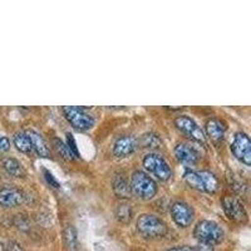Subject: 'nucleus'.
Wrapping results in <instances>:
<instances>
[{
  "label": "nucleus",
  "instance_id": "nucleus-3",
  "mask_svg": "<svg viewBox=\"0 0 251 251\" xmlns=\"http://www.w3.org/2000/svg\"><path fill=\"white\" fill-rule=\"evenodd\" d=\"M194 236L199 240V243L206 244H219L224 239V230L219 224L210 220H201L195 226Z\"/></svg>",
  "mask_w": 251,
  "mask_h": 251
},
{
  "label": "nucleus",
  "instance_id": "nucleus-12",
  "mask_svg": "<svg viewBox=\"0 0 251 251\" xmlns=\"http://www.w3.org/2000/svg\"><path fill=\"white\" fill-rule=\"evenodd\" d=\"M23 194L13 187H4L0 190V205L4 207H15L23 202Z\"/></svg>",
  "mask_w": 251,
  "mask_h": 251
},
{
  "label": "nucleus",
  "instance_id": "nucleus-9",
  "mask_svg": "<svg viewBox=\"0 0 251 251\" xmlns=\"http://www.w3.org/2000/svg\"><path fill=\"white\" fill-rule=\"evenodd\" d=\"M175 125L181 132L188 136V137L194 140L195 142L205 143V133L201 129V127L188 116H180L175 120Z\"/></svg>",
  "mask_w": 251,
  "mask_h": 251
},
{
  "label": "nucleus",
  "instance_id": "nucleus-22",
  "mask_svg": "<svg viewBox=\"0 0 251 251\" xmlns=\"http://www.w3.org/2000/svg\"><path fill=\"white\" fill-rule=\"evenodd\" d=\"M132 214H133V211H132L131 205H128V203H121V205H118L117 210H116V216H117L118 221L123 224H127L131 221Z\"/></svg>",
  "mask_w": 251,
  "mask_h": 251
},
{
  "label": "nucleus",
  "instance_id": "nucleus-29",
  "mask_svg": "<svg viewBox=\"0 0 251 251\" xmlns=\"http://www.w3.org/2000/svg\"><path fill=\"white\" fill-rule=\"evenodd\" d=\"M167 251H196L195 249L191 248H186V246H181V248H174V249H170Z\"/></svg>",
  "mask_w": 251,
  "mask_h": 251
},
{
  "label": "nucleus",
  "instance_id": "nucleus-24",
  "mask_svg": "<svg viewBox=\"0 0 251 251\" xmlns=\"http://www.w3.org/2000/svg\"><path fill=\"white\" fill-rule=\"evenodd\" d=\"M66 239L68 241V245L73 246L77 240V234H75V230L73 227H68L66 230Z\"/></svg>",
  "mask_w": 251,
  "mask_h": 251
},
{
  "label": "nucleus",
  "instance_id": "nucleus-4",
  "mask_svg": "<svg viewBox=\"0 0 251 251\" xmlns=\"http://www.w3.org/2000/svg\"><path fill=\"white\" fill-rule=\"evenodd\" d=\"M145 169L161 181H169L172 177V170L167 161L158 153H149L143 158Z\"/></svg>",
  "mask_w": 251,
  "mask_h": 251
},
{
  "label": "nucleus",
  "instance_id": "nucleus-17",
  "mask_svg": "<svg viewBox=\"0 0 251 251\" xmlns=\"http://www.w3.org/2000/svg\"><path fill=\"white\" fill-rule=\"evenodd\" d=\"M3 167L13 177H23L25 175L23 165L15 158H5V160H3Z\"/></svg>",
  "mask_w": 251,
  "mask_h": 251
},
{
  "label": "nucleus",
  "instance_id": "nucleus-16",
  "mask_svg": "<svg viewBox=\"0 0 251 251\" xmlns=\"http://www.w3.org/2000/svg\"><path fill=\"white\" fill-rule=\"evenodd\" d=\"M13 141H14V146L17 147L18 151L23 152V153H30L33 151L30 138L26 134V132H17L14 134Z\"/></svg>",
  "mask_w": 251,
  "mask_h": 251
},
{
  "label": "nucleus",
  "instance_id": "nucleus-21",
  "mask_svg": "<svg viewBox=\"0 0 251 251\" xmlns=\"http://www.w3.org/2000/svg\"><path fill=\"white\" fill-rule=\"evenodd\" d=\"M140 143L143 149H157L160 147L161 140L160 137L154 133H145L141 136L140 140L137 141V145Z\"/></svg>",
  "mask_w": 251,
  "mask_h": 251
},
{
  "label": "nucleus",
  "instance_id": "nucleus-7",
  "mask_svg": "<svg viewBox=\"0 0 251 251\" xmlns=\"http://www.w3.org/2000/svg\"><path fill=\"white\" fill-rule=\"evenodd\" d=\"M221 205H223L224 212L228 220L237 224H244L248 221V212L243 203L240 202V200H237L236 197L225 196L221 200Z\"/></svg>",
  "mask_w": 251,
  "mask_h": 251
},
{
  "label": "nucleus",
  "instance_id": "nucleus-27",
  "mask_svg": "<svg viewBox=\"0 0 251 251\" xmlns=\"http://www.w3.org/2000/svg\"><path fill=\"white\" fill-rule=\"evenodd\" d=\"M196 251H214V245L206 243H199V246L195 249Z\"/></svg>",
  "mask_w": 251,
  "mask_h": 251
},
{
  "label": "nucleus",
  "instance_id": "nucleus-5",
  "mask_svg": "<svg viewBox=\"0 0 251 251\" xmlns=\"http://www.w3.org/2000/svg\"><path fill=\"white\" fill-rule=\"evenodd\" d=\"M62 111L67 120H68V122L79 131H87V129H91L94 126L93 117L89 116L82 107L67 106L63 107Z\"/></svg>",
  "mask_w": 251,
  "mask_h": 251
},
{
  "label": "nucleus",
  "instance_id": "nucleus-19",
  "mask_svg": "<svg viewBox=\"0 0 251 251\" xmlns=\"http://www.w3.org/2000/svg\"><path fill=\"white\" fill-rule=\"evenodd\" d=\"M183 180L186 181V183H187L190 187L195 188L197 191L203 192L202 182H201V177L199 171H195V170H186L185 174H183Z\"/></svg>",
  "mask_w": 251,
  "mask_h": 251
},
{
  "label": "nucleus",
  "instance_id": "nucleus-28",
  "mask_svg": "<svg viewBox=\"0 0 251 251\" xmlns=\"http://www.w3.org/2000/svg\"><path fill=\"white\" fill-rule=\"evenodd\" d=\"M6 250L8 251H24L23 248L19 245L18 243H14V241H12V243H9L8 246H6Z\"/></svg>",
  "mask_w": 251,
  "mask_h": 251
},
{
  "label": "nucleus",
  "instance_id": "nucleus-20",
  "mask_svg": "<svg viewBox=\"0 0 251 251\" xmlns=\"http://www.w3.org/2000/svg\"><path fill=\"white\" fill-rule=\"evenodd\" d=\"M51 143H53V147H54L55 151L58 152V154H60L64 160L72 161L75 160V158H77V157L75 156V153L71 151L68 145H67L66 142H63L60 138H54V140L51 141Z\"/></svg>",
  "mask_w": 251,
  "mask_h": 251
},
{
  "label": "nucleus",
  "instance_id": "nucleus-18",
  "mask_svg": "<svg viewBox=\"0 0 251 251\" xmlns=\"http://www.w3.org/2000/svg\"><path fill=\"white\" fill-rule=\"evenodd\" d=\"M114 194L117 195V197H128L131 195V188H129V183L126 181L123 176H117L113 178V183H112Z\"/></svg>",
  "mask_w": 251,
  "mask_h": 251
},
{
  "label": "nucleus",
  "instance_id": "nucleus-8",
  "mask_svg": "<svg viewBox=\"0 0 251 251\" xmlns=\"http://www.w3.org/2000/svg\"><path fill=\"white\" fill-rule=\"evenodd\" d=\"M171 216L176 225L180 227H188L195 219V211L185 201H176L171 205Z\"/></svg>",
  "mask_w": 251,
  "mask_h": 251
},
{
  "label": "nucleus",
  "instance_id": "nucleus-2",
  "mask_svg": "<svg viewBox=\"0 0 251 251\" xmlns=\"http://www.w3.org/2000/svg\"><path fill=\"white\" fill-rule=\"evenodd\" d=\"M137 230L145 237L149 239H160L166 236L169 228L160 217L151 214H143L137 219Z\"/></svg>",
  "mask_w": 251,
  "mask_h": 251
},
{
  "label": "nucleus",
  "instance_id": "nucleus-25",
  "mask_svg": "<svg viewBox=\"0 0 251 251\" xmlns=\"http://www.w3.org/2000/svg\"><path fill=\"white\" fill-rule=\"evenodd\" d=\"M43 172H44V177H46L47 182H48L49 185L51 186V187H54V188H59L60 187L59 182L55 180V177L53 176V175H51L50 172L48 171V170H43Z\"/></svg>",
  "mask_w": 251,
  "mask_h": 251
},
{
  "label": "nucleus",
  "instance_id": "nucleus-23",
  "mask_svg": "<svg viewBox=\"0 0 251 251\" xmlns=\"http://www.w3.org/2000/svg\"><path fill=\"white\" fill-rule=\"evenodd\" d=\"M67 145H68V147L71 149V151L75 153V157H79L77 145H75V137H73V134L67 133Z\"/></svg>",
  "mask_w": 251,
  "mask_h": 251
},
{
  "label": "nucleus",
  "instance_id": "nucleus-6",
  "mask_svg": "<svg viewBox=\"0 0 251 251\" xmlns=\"http://www.w3.org/2000/svg\"><path fill=\"white\" fill-rule=\"evenodd\" d=\"M231 151L245 166L251 165V141L245 132H237L231 143Z\"/></svg>",
  "mask_w": 251,
  "mask_h": 251
},
{
  "label": "nucleus",
  "instance_id": "nucleus-30",
  "mask_svg": "<svg viewBox=\"0 0 251 251\" xmlns=\"http://www.w3.org/2000/svg\"><path fill=\"white\" fill-rule=\"evenodd\" d=\"M0 251H3V245L0 244Z\"/></svg>",
  "mask_w": 251,
  "mask_h": 251
},
{
  "label": "nucleus",
  "instance_id": "nucleus-10",
  "mask_svg": "<svg viewBox=\"0 0 251 251\" xmlns=\"http://www.w3.org/2000/svg\"><path fill=\"white\" fill-rule=\"evenodd\" d=\"M137 140L132 136H123L118 138L113 145V154L118 158H125L133 153L137 149Z\"/></svg>",
  "mask_w": 251,
  "mask_h": 251
},
{
  "label": "nucleus",
  "instance_id": "nucleus-15",
  "mask_svg": "<svg viewBox=\"0 0 251 251\" xmlns=\"http://www.w3.org/2000/svg\"><path fill=\"white\" fill-rule=\"evenodd\" d=\"M201 177V182H202V187H203V192H207V194H215V192L219 190L220 182L217 180V177L215 176L212 172L210 171H199Z\"/></svg>",
  "mask_w": 251,
  "mask_h": 251
},
{
  "label": "nucleus",
  "instance_id": "nucleus-13",
  "mask_svg": "<svg viewBox=\"0 0 251 251\" xmlns=\"http://www.w3.org/2000/svg\"><path fill=\"white\" fill-rule=\"evenodd\" d=\"M205 129L208 137L211 138L212 141H215V142H219L225 136L227 127H226V125L223 121L217 120V118H211V120H208L206 122Z\"/></svg>",
  "mask_w": 251,
  "mask_h": 251
},
{
  "label": "nucleus",
  "instance_id": "nucleus-1",
  "mask_svg": "<svg viewBox=\"0 0 251 251\" xmlns=\"http://www.w3.org/2000/svg\"><path fill=\"white\" fill-rule=\"evenodd\" d=\"M131 192L142 200H150L157 194V183L153 178L146 175L142 171H134L131 176V183H129Z\"/></svg>",
  "mask_w": 251,
  "mask_h": 251
},
{
  "label": "nucleus",
  "instance_id": "nucleus-11",
  "mask_svg": "<svg viewBox=\"0 0 251 251\" xmlns=\"http://www.w3.org/2000/svg\"><path fill=\"white\" fill-rule=\"evenodd\" d=\"M175 156L181 163H185V165H194L200 158L199 152L192 146L186 145V143H178L175 147Z\"/></svg>",
  "mask_w": 251,
  "mask_h": 251
},
{
  "label": "nucleus",
  "instance_id": "nucleus-26",
  "mask_svg": "<svg viewBox=\"0 0 251 251\" xmlns=\"http://www.w3.org/2000/svg\"><path fill=\"white\" fill-rule=\"evenodd\" d=\"M10 150V141L3 133H0V152H6Z\"/></svg>",
  "mask_w": 251,
  "mask_h": 251
},
{
  "label": "nucleus",
  "instance_id": "nucleus-14",
  "mask_svg": "<svg viewBox=\"0 0 251 251\" xmlns=\"http://www.w3.org/2000/svg\"><path fill=\"white\" fill-rule=\"evenodd\" d=\"M26 134L30 138L31 147H33V151H35V153L39 157H43L47 158L49 157V149L47 146L46 140L43 138V136L40 133H38L34 129H30V131H26Z\"/></svg>",
  "mask_w": 251,
  "mask_h": 251
}]
</instances>
